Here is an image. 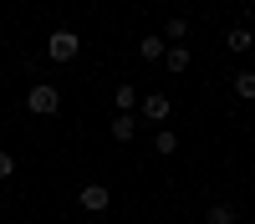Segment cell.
Returning a JSON list of instances; mask_svg holds the SVG:
<instances>
[{
  "instance_id": "cell-1",
  "label": "cell",
  "mask_w": 255,
  "mask_h": 224,
  "mask_svg": "<svg viewBox=\"0 0 255 224\" xmlns=\"http://www.w3.org/2000/svg\"><path fill=\"white\" fill-rule=\"evenodd\" d=\"M26 107H31L36 117H51V112L61 107V92L51 87V81H36V87H31V97H26Z\"/></svg>"
},
{
  "instance_id": "cell-2",
  "label": "cell",
  "mask_w": 255,
  "mask_h": 224,
  "mask_svg": "<svg viewBox=\"0 0 255 224\" xmlns=\"http://www.w3.org/2000/svg\"><path fill=\"white\" fill-rule=\"evenodd\" d=\"M77 51H82L77 31H51V41H46V56L51 61H77Z\"/></svg>"
},
{
  "instance_id": "cell-3",
  "label": "cell",
  "mask_w": 255,
  "mask_h": 224,
  "mask_svg": "<svg viewBox=\"0 0 255 224\" xmlns=\"http://www.w3.org/2000/svg\"><path fill=\"white\" fill-rule=\"evenodd\" d=\"M108 204H113V189H108V183H87V189H82V209H87V214H102Z\"/></svg>"
},
{
  "instance_id": "cell-4",
  "label": "cell",
  "mask_w": 255,
  "mask_h": 224,
  "mask_svg": "<svg viewBox=\"0 0 255 224\" xmlns=\"http://www.w3.org/2000/svg\"><path fill=\"white\" fill-rule=\"evenodd\" d=\"M189 61H194V51H189L184 41H174V46L163 51V67H168V72H189Z\"/></svg>"
},
{
  "instance_id": "cell-5",
  "label": "cell",
  "mask_w": 255,
  "mask_h": 224,
  "mask_svg": "<svg viewBox=\"0 0 255 224\" xmlns=\"http://www.w3.org/2000/svg\"><path fill=\"white\" fill-rule=\"evenodd\" d=\"M163 51H168L163 36H143V41H138V56H143V61H163Z\"/></svg>"
},
{
  "instance_id": "cell-6",
  "label": "cell",
  "mask_w": 255,
  "mask_h": 224,
  "mask_svg": "<svg viewBox=\"0 0 255 224\" xmlns=\"http://www.w3.org/2000/svg\"><path fill=\"white\" fill-rule=\"evenodd\" d=\"M225 46L235 51V56H240V51H255V36H250L245 26H235V31H225Z\"/></svg>"
},
{
  "instance_id": "cell-7",
  "label": "cell",
  "mask_w": 255,
  "mask_h": 224,
  "mask_svg": "<svg viewBox=\"0 0 255 224\" xmlns=\"http://www.w3.org/2000/svg\"><path fill=\"white\" fill-rule=\"evenodd\" d=\"M143 117H148V122H168V97H158V92L143 97Z\"/></svg>"
},
{
  "instance_id": "cell-8",
  "label": "cell",
  "mask_w": 255,
  "mask_h": 224,
  "mask_svg": "<svg viewBox=\"0 0 255 224\" xmlns=\"http://www.w3.org/2000/svg\"><path fill=\"white\" fill-rule=\"evenodd\" d=\"M153 148H158L163 158H174V153H179V133H174V128H158V133H153Z\"/></svg>"
},
{
  "instance_id": "cell-9",
  "label": "cell",
  "mask_w": 255,
  "mask_h": 224,
  "mask_svg": "<svg viewBox=\"0 0 255 224\" xmlns=\"http://www.w3.org/2000/svg\"><path fill=\"white\" fill-rule=\"evenodd\" d=\"M133 133H138V122L128 117V112H118V117H113V138H118V143H133Z\"/></svg>"
},
{
  "instance_id": "cell-10",
  "label": "cell",
  "mask_w": 255,
  "mask_h": 224,
  "mask_svg": "<svg viewBox=\"0 0 255 224\" xmlns=\"http://www.w3.org/2000/svg\"><path fill=\"white\" fill-rule=\"evenodd\" d=\"M235 97L240 102H255V72H235Z\"/></svg>"
},
{
  "instance_id": "cell-11",
  "label": "cell",
  "mask_w": 255,
  "mask_h": 224,
  "mask_svg": "<svg viewBox=\"0 0 255 224\" xmlns=\"http://www.w3.org/2000/svg\"><path fill=\"white\" fill-rule=\"evenodd\" d=\"M204 224H235V204H209Z\"/></svg>"
},
{
  "instance_id": "cell-12",
  "label": "cell",
  "mask_w": 255,
  "mask_h": 224,
  "mask_svg": "<svg viewBox=\"0 0 255 224\" xmlns=\"http://www.w3.org/2000/svg\"><path fill=\"white\" fill-rule=\"evenodd\" d=\"M133 102H138V92H133V87H128V81H123V87L113 92V107H118V112H128V107H133Z\"/></svg>"
},
{
  "instance_id": "cell-13",
  "label": "cell",
  "mask_w": 255,
  "mask_h": 224,
  "mask_svg": "<svg viewBox=\"0 0 255 224\" xmlns=\"http://www.w3.org/2000/svg\"><path fill=\"white\" fill-rule=\"evenodd\" d=\"M184 31H189V20H184V15H168V26H163V36H168V41H184Z\"/></svg>"
},
{
  "instance_id": "cell-14",
  "label": "cell",
  "mask_w": 255,
  "mask_h": 224,
  "mask_svg": "<svg viewBox=\"0 0 255 224\" xmlns=\"http://www.w3.org/2000/svg\"><path fill=\"white\" fill-rule=\"evenodd\" d=\"M10 173H15V158H10V153H0V178H10Z\"/></svg>"
}]
</instances>
